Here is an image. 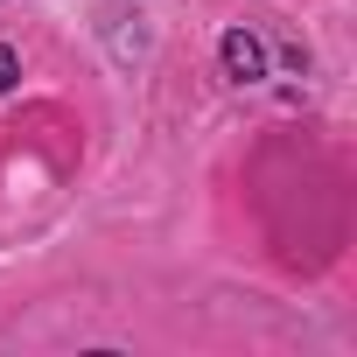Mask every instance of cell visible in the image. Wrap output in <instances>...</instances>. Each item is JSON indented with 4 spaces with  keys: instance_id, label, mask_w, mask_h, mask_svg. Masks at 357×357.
Here are the masks:
<instances>
[{
    "instance_id": "obj_1",
    "label": "cell",
    "mask_w": 357,
    "mask_h": 357,
    "mask_svg": "<svg viewBox=\"0 0 357 357\" xmlns=\"http://www.w3.org/2000/svg\"><path fill=\"white\" fill-rule=\"evenodd\" d=\"M218 56H225V77H231V84H259V77H266V43H259L252 29H225Z\"/></svg>"
},
{
    "instance_id": "obj_2",
    "label": "cell",
    "mask_w": 357,
    "mask_h": 357,
    "mask_svg": "<svg viewBox=\"0 0 357 357\" xmlns=\"http://www.w3.org/2000/svg\"><path fill=\"white\" fill-rule=\"evenodd\" d=\"M15 77H22V56H15V50H8V43H0V91H8V84H15Z\"/></svg>"
}]
</instances>
